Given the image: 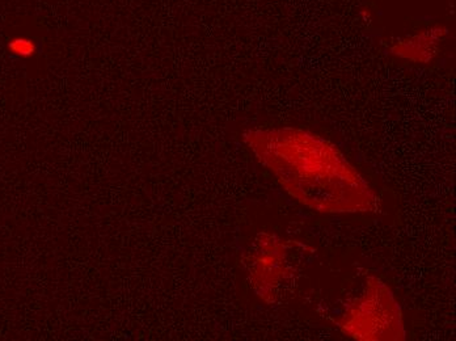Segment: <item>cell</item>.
Masks as SVG:
<instances>
[{
	"instance_id": "3",
	"label": "cell",
	"mask_w": 456,
	"mask_h": 341,
	"mask_svg": "<svg viewBox=\"0 0 456 341\" xmlns=\"http://www.w3.org/2000/svg\"><path fill=\"white\" fill-rule=\"evenodd\" d=\"M290 246L269 232H261L256 240L248 263L249 280L256 294L268 304L275 301L282 282L293 276L288 262Z\"/></svg>"
},
{
	"instance_id": "2",
	"label": "cell",
	"mask_w": 456,
	"mask_h": 341,
	"mask_svg": "<svg viewBox=\"0 0 456 341\" xmlns=\"http://www.w3.org/2000/svg\"><path fill=\"white\" fill-rule=\"evenodd\" d=\"M344 334L357 340H405L402 309L391 289L378 277L367 279L366 289L336 321Z\"/></svg>"
},
{
	"instance_id": "1",
	"label": "cell",
	"mask_w": 456,
	"mask_h": 341,
	"mask_svg": "<svg viewBox=\"0 0 456 341\" xmlns=\"http://www.w3.org/2000/svg\"><path fill=\"white\" fill-rule=\"evenodd\" d=\"M244 141L281 187L310 209L328 215L379 210V197L369 183L319 135L288 127L248 132Z\"/></svg>"
},
{
	"instance_id": "4",
	"label": "cell",
	"mask_w": 456,
	"mask_h": 341,
	"mask_svg": "<svg viewBox=\"0 0 456 341\" xmlns=\"http://www.w3.org/2000/svg\"><path fill=\"white\" fill-rule=\"evenodd\" d=\"M11 49H12L13 53H16V54L28 57V55H32L33 53H35L36 46L35 44L29 40H16L11 44Z\"/></svg>"
}]
</instances>
